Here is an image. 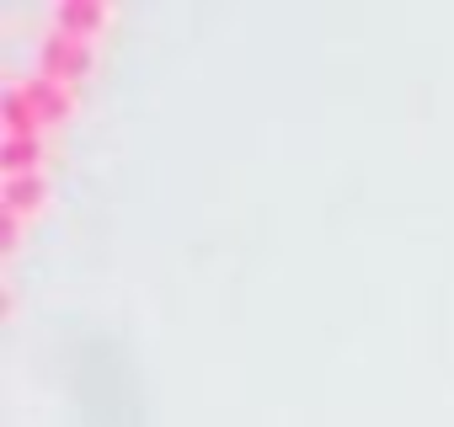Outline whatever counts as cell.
Wrapping results in <instances>:
<instances>
[{"label": "cell", "instance_id": "cell-4", "mask_svg": "<svg viewBox=\"0 0 454 427\" xmlns=\"http://www.w3.org/2000/svg\"><path fill=\"white\" fill-rule=\"evenodd\" d=\"M43 198H49V176H43V171L0 176V214H17V220H27L33 208H43Z\"/></svg>", "mask_w": 454, "mask_h": 427}, {"label": "cell", "instance_id": "cell-7", "mask_svg": "<svg viewBox=\"0 0 454 427\" xmlns=\"http://www.w3.org/2000/svg\"><path fill=\"white\" fill-rule=\"evenodd\" d=\"M17 241H22V220L17 214H0V252H17Z\"/></svg>", "mask_w": 454, "mask_h": 427}, {"label": "cell", "instance_id": "cell-1", "mask_svg": "<svg viewBox=\"0 0 454 427\" xmlns=\"http://www.w3.org/2000/svg\"><path fill=\"white\" fill-rule=\"evenodd\" d=\"M91 43L86 38H70V33H59V27H49L43 33V43H38V75H54V81H65V86H75V81H86L91 75Z\"/></svg>", "mask_w": 454, "mask_h": 427}, {"label": "cell", "instance_id": "cell-5", "mask_svg": "<svg viewBox=\"0 0 454 427\" xmlns=\"http://www.w3.org/2000/svg\"><path fill=\"white\" fill-rule=\"evenodd\" d=\"M0 171L6 176L43 171V134H6L0 139Z\"/></svg>", "mask_w": 454, "mask_h": 427}, {"label": "cell", "instance_id": "cell-2", "mask_svg": "<svg viewBox=\"0 0 454 427\" xmlns=\"http://www.w3.org/2000/svg\"><path fill=\"white\" fill-rule=\"evenodd\" d=\"M22 86V97H27V107L38 113V123L43 128H54V123H65L70 113H75V86H65V81H54V75H27V81H17Z\"/></svg>", "mask_w": 454, "mask_h": 427}, {"label": "cell", "instance_id": "cell-6", "mask_svg": "<svg viewBox=\"0 0 454 427\" xmlns=\"http://www.w3.org/2000/svg\"><path fill=\"white\" fill-rule=\"evenodd\" d=\"M0 128H6V134H43V123H38V113L27 107V97H22L17 81L6 86V97H0Z\"/></svg>", "mask_w": 454, "mask_h": 427}, {"label": "cell", "instance_id": "cell-3", "mask_svg": "<svg viewBox=\"0 0 454 427\" xmlns=\"http://www.w3.org/2000/svg\"><path fill=\"white\" fill-rule=\"evenodd\" d=\"M107 22H113L107 0H59V6H54V27L70 33V38H86V43H97V33Z\"/></svg>", "mask_w": 454, "mask_h": 427}]
</instances>
